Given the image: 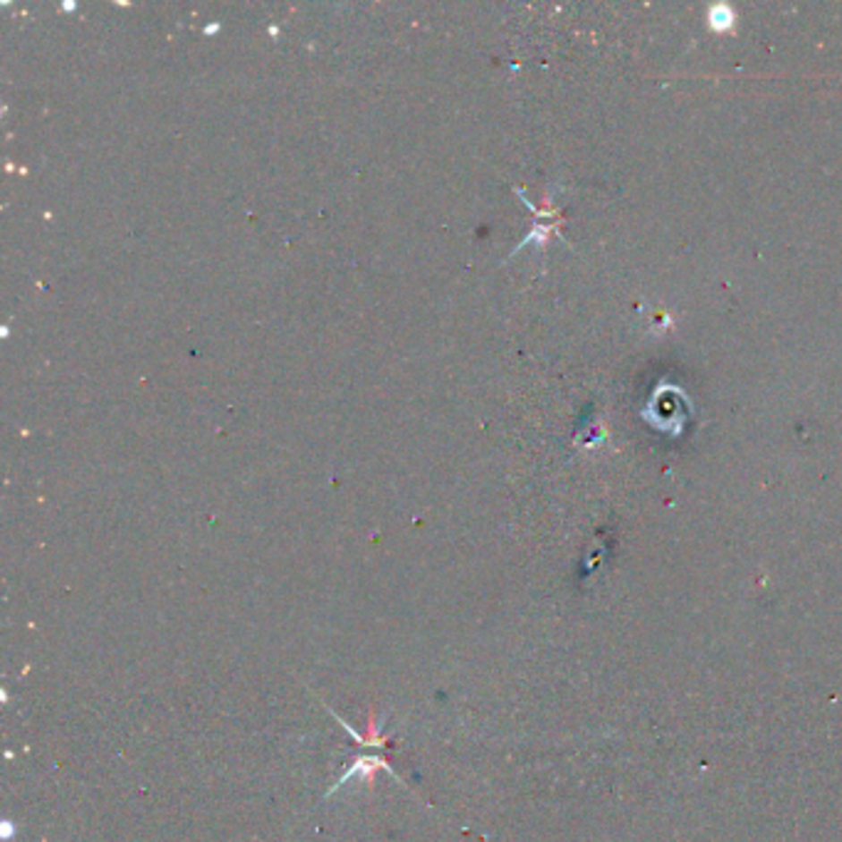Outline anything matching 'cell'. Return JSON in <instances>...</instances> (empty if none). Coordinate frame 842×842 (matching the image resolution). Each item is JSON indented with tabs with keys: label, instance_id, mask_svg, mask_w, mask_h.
<instances>
[]
</instances>
